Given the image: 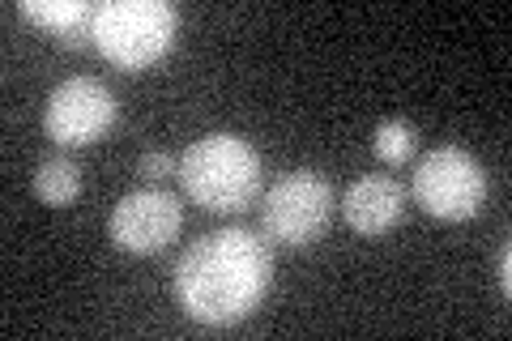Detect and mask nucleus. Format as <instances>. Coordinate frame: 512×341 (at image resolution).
I'll use <instances>...</instances> for the list:
<instances>
[{
	"instance_id": "12",
	"label": "nucleus",
	"mask_w": 512,
	"mask_h": 341,
	"mask_svg": "<svg viewBox=\"0 0 512 341\" xmlns=\"http://www.w3.org/2000/svg\"><path fill=\"white\" fill-rule=\"evenodd\" d=\"M171 171H175V158L167 150H150V154H141V162H137V175L141 180H150V184L167 180Z\"/></svg>"
},
{
	"instance_id": "10",
	"label": "nucleus",
	"mask_w": 512,
	"mask_h": 341,
	"mask_svg": "<svg viewBox=\"0 0 512 341\" xmlns=\"http://www.w3.org/2000/svg\"><path fill=\"white\" fill-rule=\"evenodd\" d=\"M30 22H39V26H47V30H64V35H77L90 18H94V9L90 5H82V0H22L18 5Z\"/></svg>"
},
{
	"instance_id": "2",
	"label": "nucleus",
	"mask_w": 512,
	"mask_h": 341,
	"mask_svg": "<svg viewBox=\"0 0 512 341\" xmlns=\"http://www.w3.org/2000/svg\"><path fill=\"white\" fill-rule=\"evenodd\" d=\"M180 184L210 214H244L261 192V154L235 133L197 137L180 158Z\"/></svg>"
},
{
	"instance_id": "9",
	"label": "nucleus",
	"mask_w": 512,
	"mask_h": 341,
	"mask_svg": "<svg viewBox=\"0 0 512 341\" xmlns=\"http://www.w3.org/2000/svg\"><path fill=\"white\" fill-rule=\"evenodd\" d=\"M77 192H82V171H77L73 158H43L35 167V197L43 205H73Z\"/></svg>"
},
{
	"instance_id": "4",
	"label": "nucleus",
	"mask_w": 512,
	"mask_h": 341,
	"mask_svg": "<svg viewBox=\"0 0 512 341\" xmlns=\"http://www.w3.org/2000/svg\"><path fill=\"white\" fill-rule=\"evenodd\" d=\"M333 188L316 171H286L261 197V235L278 248H308L333 222Z\"/></svg>"
},
{
	"instance_id": "6",
	"label": "nucleus",
	"mask_w": 512,
	"mask_h": 341,
	"mask_svg": "<svg viewBox=\"0 0 512 341\" xmlns=\"http://www.w3.org/2000/svg\"><path fill=\"white\" fill-rule=\"evenodd\" d=\"M120 116V103L111 94L107 81L99 77H69L47 94L43 107V128L47 137L64 150H82L111 133V124Z\"/></svg>"
},
{
	"instance_id": "11",
	"label": "nucleus",
	"mask_w": 512,
	"mask_h": 341,
	"mask_svg": "<svg viewBox=\"0 0 512 341\" xmlns=\"http://www.w3.org/2000/svg\"><path fill=\"white\" fill-rule=\"evenodd\" d=\"M414 145H419V133H414L410 120H380L376 133H372V150L380 162H389V167H402L410 162Z\"/></svg>"
},
{
	"instance_id": "5",
	"label": "nucleus",
	"mask_w": 512,
	"mask_h": 341,
	"mask_svg": "<svg viewBox=\"0 0 512 341\" xmlns=\"http://www.w3.org/2000/svg\"><path fill=\"white\" fill-rule=\"evenodd\" d=\"M414 201L440 222H470L487 205V171L461 145H436L414 167Z\"/></svg>"
},
{
	"instance_id": "7",
	"label": "nucleus",
	"mask_w": 512,
	"mask_h": 341,
	"mask_svg": "<svg viewBox=\"0 0 512 341\" xmlns=\"http://www.w3.org/2000/svg\"><path fill=\"white\" fill-rule=\"evenodd\" d=\"M184 226V205L167 188H137L120 197V205L107 218V235L116 248L133 256H154L180 235Z\"/></svg>"
},
{
	"instance_id": "8",
	"label": "nucleus",
	"mask_w": 512,
	"mask_h": 341,
	"mask_svg": "<svg viewBox=\"0 0 512 341\" xmlns=\"http://www.w3.org/2000/svg\"><path fill=\"white\" fill-rule=\"evenodd\" d=\"M342 218L359 235H384L406 218V188L393 175H363L346 188Z\"/></svg>"
},
{
	"instance_id": "13",
	"label": "nucleus",
	"mask_w": 512,
	"mask_h": 341,
	"mask_svg": "<svg viewBox=\"0 0 512 341\" xmlns=\"http://www.w3.org/2000/svg\"><path fill=\"white\" fill-rule=\"evenodd\" d=\"M512 248H508V243H504V248H500V261H495V282H500V295L508 299L512 295Z\"/></svg>"
},
{
	"instance_id": "1",
	"label": "nucleus",
	"mask_w": 512,
	"mask_h": 341,
	"mask_svg": "<svg viewBox=\"0 0 512 341\" xmlns=\"http://www.w3.org/2000/svg\"><path fill=\"white\" fill-rule=\"evenodd\" d=\"M274 282V252L269 239L248 226L205 231L180 252L171 269L175 303L188 320L205 329H231L252 316Z\"/></svg>"
},
{
	"instance_id": "3",
	"label": "nucleus",
	"mask_w": 512,
	"mask_h": 341,
	"mask_svg": "<svg viewBox=\"0 0 512 341\" xmlns=\"http://www.w3.org/2000/svg\"><path fill=\"white\" fill-rule=\"evenodd\" d=\"M180 18L167 0H107L94 5L90 39L124 73H141L163 60L175 43Z\"/></svg>"
}]
</instances>
